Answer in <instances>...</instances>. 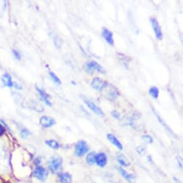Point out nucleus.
<instances>
[{"instance_id":"obj_1","label":"nucleus","mask_w":183,"mask_h":183,"mask_svg":"<svg viewBox=\"0 0 183 183\" xmlns=\"http://www.w3.org/2000/svg\"><path fill=\"white\" fill-rule=\"evenodd\" d=\"M62 158L60 156L54 155L47 161V167L50 171L53 174H59L61 172L62 168Z\"/></svg>"},{"instance_id":"obj_2","label":"nucleus","mask_w":183,"mask_h":183,"mask_svg":"<svg viewBox=\"0 0 183 183\" xmlns=\"http://www.w3.org/2000/svg\"><path fill=\"white\" fill-rule=\"evenodd\" d=\"M101 93L103 94V97H105V98L111 101L116 100L121 95L120 90H118V88L116 86H113V84L109 83L107 84V86L103 88Z\"/></svg>"},{"instance_id":"obj_3","label":"nucleus","mask_w":183,"mask_h":183,"mask_svg":"<svg viewBox=\"0 0 183 183\" xmlns=\"http://www.w3.org/2000/svg\"><path fill=\"white\" fill-rule=\"evenodd\" d=\"M83 69L86 73H89V74H93L95 71H97L101 74H105L106 73L105 68L96 60H90V61L86 62L83 65Z\"/></svg>"},{"instance_id":"obj_4","label":"nucleus","mask_w":183,"mask_h":183,"mask_svg":"<svg viewBox=\"0 0 183 183\" xmlns=\"http://www.w3.org/2000/svg\"><path fill=\"white\" fill-rule=\"evenodd\" d=\"M140 117H141V113L137 111H133L124 115L119 120L121 124H122L123 126H133L136 121L139 119Z\"/></svg>"},{"instance_id":"obj_5","label":"nucleus","mask_w":183,"mask_h":183,"mask_svg":"<svg viewBox=\"0 0 183 183\" xmlns=\"http://www.w3.org/2000/svg\"><path fill=\"white\" fill-rule=\"evenodd\" d=\"M81 98H82V100H83L84 103H85V104L88 107V109L91 110L94 113H96V115L101 116V117L105 116V113L102 110V109H101L100 106H98L96 103H94L92 100H90V98H88L87 96H83V95H81Z\"/></svg>"},{"instance_id":"obj_6","label":"nucleus","mask_w":183,"mask_h":183,"mask_svg":"<svg viewBox=\"0 0 183 183\" xmlns=\"http://www.w3.org/2000/svg\"><path fill=\"white\" fill-rule=\"evenodd\" d=\"M89 152V146L85 140H80L75 145V154L77 157H82Z\"/></svg>"},{"instance_id":"obj_7","label":"nucleus","mask_w":183,"mask_h":183,"mask_svg":"<svg viewBox=\"0 0 183 183\" xmlns=\"http://www.w3.org/2000/svg\"><path fill=\"white\" fill-rule=\"evenodd\" d=\"M150 23L152 25V30L154 32L155 37L158 40H161L163 38V33L162 30H161V27L159 25V22L155 17H151L149 19Z\"/></svg>"},{"instance_id":"obj_8","label":"nucleus","mask_w":183,"mask_h":183,"mask_svg":"<svg viewBox=\"0 0 183 183\" xmlns=\"http://www.w3.org/2000/svg\"><path fill=\"white\" fill-rule=\"evenodd\" d=\"M32 175H33L34 177L36 178L37 180L43 182V181H45L47 179V175H48V172H47V169H45V167H43L42 166H36L33 172H32Z\"/></svg>"},{"instance_id":"obj_9","label":"nucleus","mask_w":183,"mask_h":183,"mask_svg":"<svg viewBox=\"0 0 183 183\" xmlns=\"http://www.w3.org/2000/svg\"><path fill=\"white\" fill-rule=\"evenodd\" d=\"M108 83H109L106 81H104V80L101 78L95 77L93 78L91 82H90V86L93 89L101 92L103 88L107 86Z\"/></svg>"},{"instance_id":"obj_10","label":"nucleus","mask_w":183,"mask_h":183,"mask_svg":"<svg viewBox=\"0 0 183 183\" xmlns=\"http://www.w3.org/2000/svg\"><path fill=\"white\" fill-rule=\"evenodd\" d=\"M35 88H36L37 92L38 93L39 96H40L41 100H42L43 102L47 105V106H52V105H53V103H52L50 101V98H51L50 95L47 93L45 91L43 88L38 87V86H35Z\"/></svg>"},{"instance_id":"obj_11","label":"nucleus","mask_w":183,"mask_h":183,"mask_svg":"<svg viewBox=\"0 0 183 183\" xmlns=\"http://www.w3.org/2000/svg\"><path fill=\"white\" fill-rule=\"evenodd\" d=\"M40 126L43 128H50L56 124V121L53 117L49 116H42L39 119Z\"/></svg>"},{"instance_id":"obj_12","label":"nucleus","mask_w":183,"mask_h":183,"mask_svg":"<svg viewBox=\"0 0 183 183\" xmlns=\"http://www.w3.org/2000/svg\"><path fill=\"white\" fill-rule=\"evenodd\" d=\"M101 35L103 38L104 39L108 44L113 46L114 45V39H113V33L112 31L108 29L107 27H103L101 30Z\"/></svg>"},{"instance_id":"obj_13","label":"nucleus","mask_w":183,"mask_h":183,"mask_svg":"<svg viewBox=\"0 0 183 183\" xmlns=\"http://www.w3.org/2000/svg\"><path fill=\"white\" fill-rule=\"evenodd\" d=\"M108 162V157L105 152H98L96 154L95 164L100 167H104Z\"/></svg>"},{"instance_id":"obj_14","label":"nucleus","mask_w":183,"mask_h":183,"mask_svg":"<svg viewBox=\"0 0 183 183\" xmlns=\"http://www.w3.org/2000/svg\"><path fill=\"white\" fill-rule=\"evenodd\" d=\"M106 137H107V139L109 140V141L111 142L113 145L115 146L116 148L118 149L119 150L123 149V145L121 142L119 141V139H118V138L113 134V133H107Z\"/></svg>"},{"instance_id":"obj_15","label":"nucleus","mask_w":183,"mask_h":183,"mask_svg":"<svg viewBox=\"0 0 183 183\" xmlns=\"http://www.w3.org/2000/svg\"><path fill=\"white\" fill-rule=\"evenodd\" d=\"M1 81L4 86L7 88H12L14 85V81H12V78L10 74L6 73L2 75L1 76Z\"/></svg>"},{"instance_id":"obj_16","label":"nucleus","mask_w":183,"mask_h":183,"mask_svg":"<svg viewBox=\"0 0 183 183\" xmlns=\"http://www.w3.org/2000/svg\"><path fill=\"white\" fill-rule=\"evenodd\" d=\"M118 172L121 174L123 177H124L126 181H128L129 183H134L135 182V177L133 174H130L127 172L122 167H119L118 168Z\"/></svg>"},{"instance_id":"obj_17","label":"nucleus","mask_w":183,"mask_h":183,"mask_svg":"<svg viewBox=\"0 0 183 183\" xmlns=\"http://www.w3.org/2000/svg\"><path fill=\"white\" fill-rule=\"evenodd\" d=\"M152 111H153V112H154V115H155V116H156L157 117V120H158V121L160 123V124L162 125V126L164 127V128H165L166 130H167L168 132H169L170 133H172V134H174V132L173 131H172V129H170V127L168 126V124H167V123H166V121L165 120L163 119V118L161 117V116L159 115V114L157 113V111H155V109H152Z\"/></svg>"},{"instance_id":"obj_18","label":"nucleus","mask_w":183,"mask_h":183,"mask_svg":"<svg viewBox=\"0 0 183 183\" xmlns=\"http://www.w3.org/2000/svg\"><path fill=\"white\" fill-rule=\"evenodd\" d=\"M116 159H117V161L118 164L121 165L120 167H129L131 165L130 161H129L128 158L126 156H124L122 154H118L116 156Z\"/></svg>"},{"instance_id":"obj_19","label":"nucleus","mask_w":183,"mask_h":183,"mask_svg":"<svg viewBox=\"0 0 183 183\" xmlns=\"http://www.w3.org/2000/svg\"><path fill=\"white\" fill-rule=\"evenodd\" d=\"M60 183H72V176L68 172H60L58 174Z\"/></svg>"},{"instance_id":"obj_20","label":"nucleus","mask_w":183,"mask_h":183,"mask_svg":"<svg viewBox=\"0 0 183 183\" xmlns=\"http://www.w3.org/2000/svg\"><path fill=\"white\" fill-rule=\"evenodd\" d=\"M30 103V107L32 109H33L34 111H35L36 112H38V113H41L44 111V106L41 104L40 102L37 101L35 100H32Z\"/></svg>"},{"instance_id":"obj_21","label":"nucleus","mask_w":183,"mask_h":183,"mask_svg":"<svg viewBox=\"0 0 183 183\" xmlns=\"http://www.w3.org/2000/svg\"><path fill=\"white\" fill-rule=\"evenodd\" d=\"M118 55V58L119 60V61L121 62L122 65L126 67V68H129V64L131 61V58L126 55H124V53H117Z\"/></svg>"},{"instance_id":"obj_22","label":"nucleus","mask_w":183,"mask_h":183,"mask_svg":"<svg viewBox=\"0 0 183 183\" xmlns=\"http://www.w3.org/2000/svg\"><path fill=\"white\" fill-rule=\"evenodd\" d=\"M45 144L53 149H58L60 148V144L57 140L48 139L45 141Z\"/></svg>"},{"instance_id":"obj_23","label":"nucleus","mask_w":183,"mask_h":183,"mask_svg":"<svg viewBox=\"0 0 183 183\" xmlns=\"http://www.w3.org/2000/svg\"><path fill=\"white\" fill-rule=\"evenodd\" d=\"M149 93L150 96H152L153 98L157 99L159 98V88L155 86H152V87H150L149 89Z\"/></svg>"},{"instance_id":"obj_24","label":"nucleus","mask_w":183,"mask_h":183,"mask_svg":"<svg viewBox=\"0 0 183 183\" xmlns=\"http://www.w3.org/2000/svg\"><path fill=\"white\" fill-rule=\"evenodd\" d=\"M95 157H96V152H88L86 155V160L87 164L89 165H93L95 164Z\"/></svg>"},{"instance_id":"obj_25","label":"nucleus","mask_w":183,"mask_h":183,"mask_svg":"<svg viewBox=\"0 0 183 183\" xmlns=\"http://www.w3.org/2000/svg\"><path fill=\"white\" fill-rule=\"evenodd\" d=\"M49 76L51 78L52 81H53L55 84H57V85H60V84L62 83L60 78L58 77L55 73L53 72V71H49Z\"/></svg>"},{"instance_id":"obj_26","label":"nucleus","mask_w":183,"mask_h":183,"mask_svg":"<svg viewBox=\"0 0 183 183\" xmlns=\"http://www.w3.org/2000/svg\"><path fill=\"white\" fill-rule=\"evenodd\" d=\"M30 134H31V132H30L29 129L25 128V127H22V128L20 129V131H19V135H20V137L22 139H27Z\"/></svg>"},{"instance_id":"obj_27","label":"nucleus","mask_w":183,"mask_h":183,"mask_svg":"<svg viewBox=\"0 0 183 183\" xmlns=\"http://www.w3.org/2000/svg\"><path fill=\"white\" fill-rule=\"evenodd\" d=\"M53 42L57 48H60V47L62 46V45H63V40H62L58 35H55L54 37Z\"/></svg>"},{"instance_id":"obj_28","label":"nucleus","mask_w":183,"mask_h":183,"mask_svg":"<svg viewBox=\"0 0 183 183\" xmlns=\"http://www.w3.org/2000/svg\"><path fill=\"white\" fill-rule=\"evenodd\" d=\"M14 93V98L16 97L17 99H14V101H16L17 103H19V105H23L24 104V98L22 96L20 93Z\"/></svg>"},{"instance_id":"obj_29","label":"nucleus","mask_w":183,"mask_h":183,"mask_svg":"<svg viewBox=\"0 0 183 183\" xmlns=\"http://www.w3.org/2000/svg\"><path fill=\"white\" fill-rule=\"evenodd\" d=\"M141 139H143L144 141L146 142V143H148V144H152L153 142H154V139H153L152 136H150L149 134L143 135L141 137Z\"/></svg>"},{"instance_id":"obj_30","label":"nucleus","mask_w":183,"mask_h":183,"mask_svg":"<svg viewBox=\"0 0 183 183\" xmlns=\"http://www.w3.org/2000/svg\"><path fill=\"white\" fill-rule=\"evenodd\" d=\"M12 55L14 56V58L17 60H20L22 59V55H21V53H19V51L17 50H15V49H12Z\"/></svg>"},{"instance_id":"obj_31","label":"nucleus","mask_w":183,"mask_h":183,"mask_svg":"<svg viewBox=\"0 0 183 183\" xmlns=\"http://www.w3.org/2000/svg\"><path fill=\"white\" fill-rule=\"evenodd\" d=\"M111 115L112 116V117L116 118V119L119 120L121 118L120 112H118L117 110H116V109L112 110V111H111Z\"/></svg>"},{"instance_id":"obj_32","label":"nucleus","mask_w":183,"mask_h":183,"mask_svg":"<svg viewBox=\"0 0 183 183\" xmlns=\"http://www.w3.org/2000/svg\"><path fill=\"white\" fill-rule=\"evenodd\" d=\"M137 152L139 153L140 155H143L146 153V149L143 146H139L137 148Z\"/></svg>"},{"instance_id":"obj_33","label":"nucleus","mask_w":183,"mask_h":183,"mask_svg":"<svg viewBox=\"0 0 183 183\" xmlns=\"http://www.w3.org/2000/svg\"><path fill=\"white\" fill-rule=\"evenodd\" d=\"M13 88H14L16 90H22V86L21 85L20 83H18L17 82H14V85H13Z\"/></svg>"},{"instance_id":"obj_34","label":"nucleus","mask_w":183,"mask_h":183,"mask_svg":"<svg viewBox=\"0 0 183 183\" xmlns=\"http://www.w3.org/2000/svg\"><path fill=\"white\" fill-rule=\"evenodd\" d=\"M0 123H1V124L3 126V127L5 129H6V130L9 131H11V129L10 128V126H8V124H6V123L4 121L3 119H0Z\"/></svg>"},{"instance_id":"obj_35","label":"nucleus","mask_w":183,"mask_h":183,"mask_svg":"<svg viewBox=\"0 0 183 183\" xmlns=\"http://www.w3.org/2000/svg\"><path fill=\"white\" fill-rule=\"evenodd\" d=\"M41 162H42V159H40V157H36V158L34 159V164H35L36 166L40 165Z\"/></svg>"},{"instance_id":"obj_36","label":"nucleus","mask_w":183,"mask_h":183,"mask_svg":"<svg viewBox=\"0 0 183 183\" xmlns=\"http://www.w3.org/2000/svg\"><path fill=\"white\" fill-rule=\"evenodd\" d=\"M4 131H5V129L4 128L3 126L0 123V136H2L4 133Z\"/></svg>"},{"instance_id":"obj_37","label":"nucleus","mask_w":183,"mask_h":183,"mask_svg":"<svg viewBox=\"0 0 183 183\" xmlns=\"http://www.w3.org/2000/svg\"><path fill=\"white\" fill-rule=\"evenodd\" d=\"M177 161H178V165H180V166L181 167H182V159H177Z\"/></svg>"},{"instance_id":"obj_38","label":"nucleus","mask_w":183,"mask_h":183,"mask_svg":"<svg viewBox=\"0 0 183 183\" xmlns=\"http://www.w3.org/2000/svg\"><path fill=\"white\" fill-rule=\"evenodd\" d=\"M173 180L175 181V183H181V182L180 180H179V179H177V178H176V177H174L173 178Z\"/></svg>"},{"instance_id":"obj_39","label":"nucleus","mask_w":183,"mask_h":183,"mask_svg":"<svg viewBox=\"0 0 183 183\" xmlns=\"http://www.w3.org/2000/svg\"><path fill=\"white\" fill-rule=\"evenodd\" d=\"M71 83H72L73 86H75V85H76V82H75L74 81H71Z\"/></svg>"},{"instance_id":"obj_40","label":"nucleus","mask_w":183,"mask_h":183,"mask_svg":"<svg viewBox=\"0 0 183 183\" xmlns=\"http://www.w3.org/2000/svg\"><path fill=\"white\" fill-rule=\"evenodd\" d=\"M0 68H1V65H0Z\"/></svg>"}]
</instances>
